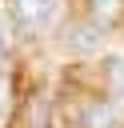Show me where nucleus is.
I'll list each match as a JSON object with an SVG mask.
<instances>
[{
  "label": "nucleus",
  "instance_id": "5",
  "mask_svg": "<svg viewBox=\"0 0 124 128\" xmlns=\"http://www.w3.org/2000/svg\"><path fill=\"white\" fill-rule=\"evenodd\" d=\"M116 12H120V0H92V16H96V24L116 20Z\"/></svg>",
  "mask_w": 124,
  "mask_h": 128
},
{
  "label": "nucleus",
  "instance_id": "1",
  "mask_svg": "<svg viewBox=\"0 0 124 128\" xmlns=\"http://www.w3.org/2000/svg\"><path fill=\"white\" fill-rule=\"evenodd\" d=\"M104 24H72V28H64V48L68 52H96L100 48V32Z\"/></svg>",
  "mask_w": 124,
  "mask_h": 128
},
{
  "label": "nucleus",
  "instance_id": "3",
  "mask_svg": "<svg viewBox=\"0 0 124 128\" xmlns=\"http://www.w3.org/2000/svg\"><path fill=\"white\" fill-rule=\"evenodd\" d=\"M84 128H116V116H112V108H108V104H96V108L88 112Z\"/></svg>",
  "mask_w": 124,
  "mask_h": 128
},
{
  "label": "nucleus",
  "instance_id": "2",
  "mask_svg": "<svg viewBox=\"0 0 124 128\" xmlns=\"http://www.w3.org/2000/svg\"><path fill=\"white\" fill-rule=\"evenodd\" d=\"M56 12H60V4H56V0H16V16H20L24 24H32V28L52 24V20H56Z\"/></svg>",
  "mask_w": 124,
  "mask_h": 128
},
{
  "label": "nucleus",
  "instance_id": "7",
  "mask_svg": "<svg viewBox=\"0 0 124 128\" xmlns=\"http://www.w3.org/2000/svg\"><path fill=\"white\" fill-rule=\"evenodd\" d=\"M4 52H8V44H4V32H0V64H4Z\"/></svg>",
  "mask_w": 124,
  "mask_h": 128
},
{
  "label": "nucleus",
  "instance_id": "4",
  "mask_svg": "<svg viewBox=\"0 0 124 128\" xmlns=\"http://www.w3.org/2000/svg\"><path fill=\"white\" fill-rule=\"evenodd\" d=\"M104 72H108L112 92H116V96H124V60H120V56H112V60L104 64Z\"/></svg>",
  "mask_w": 124,
  "mask_h": 128
},
{
  "label": "nucleus",
  "instance_id": "6",
  "mask_svg": "<svg viewBox=\"0 0 124 128\" xmlns=\"http://www.w3.org/2000/svg\"><path fill=\"white\" fill-rule=\"evenodd\" d=\"M4 112H8V80L0 76V120H4Z\"/></svg>",
  "mask_w": 124,
  "mask_h": 128
}]
</instances>
